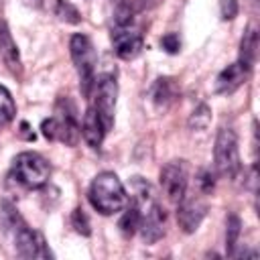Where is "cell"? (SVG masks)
<instances>
[{
    "instance_id": "cell-1",
    "label": "cell",
    "mask_w": 260,
    "mask_h": 260,
    "mask_svg": "<svg viewBox=\"0 0 260 260\" xmlns=\"http://www.w3.org/2000/svg\"><path fill=\"white\" fill-rule=\"evenodd\" d=\"M132 189H134V197L132 203L138 209V230L142 234V240L146 244H154L165 236V221H167V213L152 189V185L142 179V177H134L132 179Z\"/></svg>"
},
{
    "instance_id": "cell-2",
    "label": "cell",
    "mask_w": 260,
    "mask_h": 260,
    "mask_svg": "<svg viewBox=\"0 0 260 260\" xmlns=\"http://www.w3.org/2000/svg\"><path fill=\"white\" fill-rule=\"evenodd\" d=\"M87 197H89V203L93 205V209L100 211L102 215L118 213L130 201L122 181L112 171H104V173L95 175V179L89 185Z\"/></svg>"
},
{
    "instance_id": "cell-3",
    "label": "cell",
    "mask_w": 260,
    "mask_h": 260,
    "mask_svg": "<svg viewBox=\"0 0 260 260\" xmlns=\"http://www.w3.org/2000/svg\"><path fill=\"white\" fill-rule=\"evenodd\" d=\"M43 136L47 140H59L65 144H75L79 138V124H77V110L73 102L65 95L59 98L55 104V116L43 120L41 124Z\"/></svg>"
},
{
    "instance_id": "cell-4",
    "label": "cell",
    "mask_w": 260,
    "mask_h": 260,
    "mask_svg": "<svg viewBox=\"0 0 260 260\" xmlns=\"http://www.w3.org/2000/svg\"><path fill=\"white\" fill-rule=\"evenodd\" d=\"M12 177L26 189H41L51 177V165L39 152H20L12 160Z\"/></svg>"
},
{
    "instance_id": "cell-5",
    "label": "cell",
    "mask_w": 260,
    "mask_h": 260,
    "mask_svg": "<svg viewBox=\"0 0 260 260\" xmlns=\"http://www.w3.org/2000/svg\"><path fill=\"white\" fill-rule=\"evenodd\" d=\"M69 51H71V59L73 65L79 73V85L83 95H89L93 83H95V63H98V55L93 49V43L87 35H73L69 41Z\"/></svg>"
},
{
    "instance_id": "cell-6",
    "label": "cell",
    "mask_w": 260,
    "mask_h": 260,
    "mask_svg": "<svg viewBox=\"0 0 260 260\" xmlns=\"http://www.w3.org/2000/svg\"><path fill=\"white\" fill-rule=\"evenodd\" d=\"M213 156H215V169L221 177H228V179L238 177V173L242 171V162H240V150H238V136L232 128H219Z\"/></svg>"
},
{
    "instance_id": "cell-7",
    "label": "cell",
    "mask_w": 260,
    "mask_h": 260,
    "mask_svg": "<svg viewBox=\"0 0 260 260\" xmlns=\"http://www.w3.org/2000/svg\"><path fill=\"white\" fill-rule=\"evenodd\" d=\"M14 244L20 258H53V252L49 250L43 234L28 228L22 219L14 223Z\"/></svg>"
},
{
    "instance_id": "cell-8",
    "label": "cell",
    "mask_w": 260,
    "mask_h": 260,
    "mask_svg": "<svg viewBox=\"0 0 260 260\" xmlns=\"http://www.w3.org/2000/svg\"><path fill=\"white\" fill-rule=\"evenodd\" d=\"M95 100H93V110L102 118L106 130L112 128L114 124V110H116V98H118V81L114 75H100L95 79Z\"/></svg>"
},
{
    "instance_id": "cell-9",
    "label": "cell",
    "mask_w": 260,
    "mask_h": 260,
    "mask_svg": "<svg viewBox=\"0 0 260 260\" xmlns=\"http://www.w3.org/2000/svg\"><path fill=\"white\" fill-rule=\"evenodd\" d=\"M187 181H189V171L185 160H171L160 169V187L173 203H179L185 197Z\"/></svg>"
},
{
    "instance_id": "cell-10",
    "label": "cell",
    "mask_w": 260,
    "mask_h": 260,
    "mask_svg": "<svg viewBox=\"0 0 260 260\" xmlns=\"http://www.w3.org/2000/svg\"><path fill=\"white\" fill-rule=\"evenodd\" d=\"M177 221L185 234H193L207 213V205L199 197H183L177 203Z\"/></svg>"
},
{
    "instance_id": "cell-11",
    "label": "cell",
    "mask_w": 260,
    "mask_h": 260,
    "mask_svg": "<svg viewBox=\"0 0 260 260\" xmlns=\"http://www.w3.org/2000/svg\"><path fill=\"white\" fill-rule=\"evenodd\" d=\"M112 45H114V53L120 59H134L140 51H142V35L130 26H114L112 30Z\"/></svg>"
},
{
    "instance_id": "cell-12",
    "label": "cell",
    "mask_w": 260,
    "mask_h": 260,
    "mask_svg": "<svg viewBox=\"0 0 260 260\" xmlns=\"http://www.w3.org/2000/svg\"><path fill=\"white\" fill-rule=\"evenodd\" d=\"M0 57L4 61V65L10 69L12 75H18L22 73V61H20V53H18V47L10 35V28L4 20H0Z\"/></svg>"
},
{
    "instance_id": "cell-13",
    "label": "cell",
    "mask_w": 260,
    "mask_h": 260,
    "mask_svg": "<svg viewBox=\"0 0 260 260\" xmlns=\"http://www.w3.org/2000/svg\"><path fill=\"white\" fill-rule=\"evenodd\" d=\"M250 71H252V69H248L246 65H242L240 61L228 65V67L217 75V79H215V91H217V93H232V91H236V89L248 79Z\"/></svg>"
},
{
    "instance_id": "cell-14",
    "label": "cell",
    "mask_w": 260,
    "mask_h": 260,
    "mask_svg": "<svg viewBox=\"0 0 260 260\" xmlns=\"http://www.w3.org/2000/svg\"><path fill=\"white\" fill-rule=\"evenodd\" d=\"M81 132H83V138L85 142L91 146V148H100L102 142H104V136H106V126L102 122V118L98 116V112L93 110V106H89L83 114V126H81Z\"/></svg>"
},
{
    "instance_id": "cell-15",
    "label": "cell",
    "mask_w": 260,
    "mask_h": 260,
    "mask_svg": "<svg viewBox=\"0 0 260 260\" xmlns=\"http://www.w3.org/2000/svg\"><path fill=\"white\" fill-rule=\"evenodd\" d=\"M177 93L179 89L173 77H158L150 89V98L156 108H169L177 100Z\"/></svg>"
},
{
    "instance_id": "cell-16",
    "label": "cell",
    "mask_w": 260,
    "mask_h": 260,
    "mask_svg": "<svg viewBox=\"0 0 260 260\" xmlns=\"http://www.w3.org/2000/svg\"><path fill=\"white\" fill-rule=\"evenodd\" d=\"M256 53H258V30L254 24H250L240 41V63L252 69L256 63Z\"/></svg>"
},
{
    "instance_id": "cell-17",
    "label": "cell",
    "mask_w": 260,
    "mask_h": 260,
    "mask_svg": "<svg viewBox=\"0 0 260 260\" xmlns=\"http://www.w3.org/2000/svg\"><path fill=\"white\" fill-rule=\"evenodd\" d=\"M240 234H242V221L236 213H230L228 219H225V250H228V256L236 254Z\"/></svg>"
},
{
    "instance_id": "cell-18",
    "label": "cell",
    "mask_w": 260,
    "mask_h": 260,
    "mask_svg": "<svg viewBox=\"0 0 260 260\" xmlns=\"http://www.w3.org/2000/svg\"><path fill=\"white\" fill-rule=\"evenodd\" d=\"M126 211H124V215H122V219H120V232L126 236V238H132L136 232H138V223H140V217H138V209H136V205L132 203V201H128V205L124 207Z\"/></svg>"
},
{
    "instance_id": "cell-19",
    "label": "cell",
    "mask_w": 260,
    "mask_h": 260,
    "mask_svg": "<svg viewBox=\"0 0 260 260\" xmlns=\"http://www.w3.org/2000/svg\"><path fill=\"white\" fill-rule=\"evenodd\" d=\"M53 12L63 22H69V24H79L81 22L79 10L69 0H53Z\"/></svg>"
},
{
    "instance_id": "cell-20",
    "label": "cell",
    "mask_w": 260,
    "mask_h": 260,
    "mask_svg": "<svg viewBox=\"0 0 260 260\" xmlns=\"http://www.w3.org/2000/svg\"><path fill=\"white\" fill-rule=\"evenodd\" d=\"M14 114H16L14 100H12L10 91L4 85H0V126L12 122L14 120Z\"/></svg>"
},
{
    "instance_id": "cell-21",
    "label": "cell",
    "mask_w": 260,
    "mask_h": 260,
    "mask_svg": "<svg viewBox=\"0 0 260 260\" xmlns=\"http://www.w3.org/2000/svg\"><path fill=\"white\" fill-rule=\"evenodd\" d=\"M209 122H211V110H209L205 104H201L197 110H193V114H191V118H189V128H193V130H203V128L209 126Z\"/></svg>"
},
{
    "instance_id": "cell-22",
    "label": "cell",
    "mask_w": 260,
    "mask_h": 260,
    "mask_svg": "<svg viewBox=\"0 0 260 260\" xmlns=\"http://www.w3.org/2000/svg\"><path fill=\"white\" fill-rule=\"evenodd\" d=\"M71 223H73V228H75L77 234H81V236H89V234H91V230H89V219H87V215H85V211H83L81 207L73 209V213H71Z\"/></svg>"
},
{
    "instance_id": "cell-23",
    "label": "cell",
    "mask_w": 260,
    "mask_h": 260,
    "mask_svg": "<svg viewBox=\"0 0 260 260\" xmlns=\"http://www.w3.org/2000/svg\"><path fill=\"white\" fill-rule=\"evenodd\" d=\"M219 12L223 20H234L238 16V0H219Z\"/></svg>"
},
{
    "instance_id": "cell-24",
    "label": "cell",
    "mask_w": 260,
    "mask_h": 260,
    "mask_svg": "<svg viewBox=\"0 0 260 260\" xmlns=\"http://www.w3.org/2000/svg\"><path fill=\"white\" fill-rule=\"evenodd\" d=\"M160 47L167 51V53H179L181 49V41H179V35L177 32H169L160 39Z\"/></svg>"
},
{
    "instance_id": "cell-25",
    "label": "cell",
    "mask_w": 260,
    "mask_h": 260,
    "mask_svg": "<svg viewBox=\"0 0 260 260\" xmlns=\"http://www.w3.org/2000/svg\"><path fill=\"white\" fill-rule=\"evenodd\" d=\"M197 183H199V189H201L203 193H211V191H213V187H215L213 175H211L209 171H201V173H199Z\"/></svg>"
},
{
    "instance_id": "cell-26",
    "label": "cell",
    "mask_w": 260,
    "mask_h": 260,
    "mask_svg": "<svg viewBox=\"0 0 260 260\" xmlns=\"http://www.w3.org/2000/svg\"><path fill=\"white\" fill-rule=\"evenodd\" d=\"M20 128H22V130H20V134H22L26 140H35V132H28L30 128H28V124H26V122H22V124H20Z\"/></svg>"
},
{
    "instance_id": "cell-27",
    "label": "cell",
    "mask_w": 260,
    "mask_h": 260,
    "mask_svg": "<svg viewBox=\"0 0 260 260\" xmlns=\"http://www.w3.org/2000/svg\"><path fill=\"white\" fill-rule=\"evenodd\" d=\"M43 2H45V0H22V4L28 6V8H41Z\"/></svg>"
}]
</instances>
